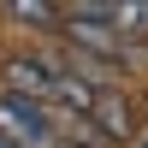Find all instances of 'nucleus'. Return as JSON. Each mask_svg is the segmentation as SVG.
I'll use <instances>...</instances> for the list:
<instances>
[{"instance_id": "nucleus-3", "label": "nucleus", "mask_w": 148, "mask_h": 148, "mask_svg": "<svg viewBox=\"0 0 148 148\" xmlns=\"http://www.w3.org/2000/svg\"><path fill=\"white\" fill-rule=\"evenodd\" d=\"M89 119H95V125H101V130H107V136H119V142H125V136H130V107H125V101H119V95H113V89H101V101H95V113H89Z\"/></svg>"}, {"instance_id": "nucleus-5", "label": "nucleus", "mask_w": 148, "mask_h": 148, "mask_svg": "<svg viewBox=\"0 0 148 148\" xmlns=\"http://www.w3.org/2000/svg\"><path fill=\"white\" fill-rule=\"evenodd\" d=\"M119 36H136V30H148V0H130V6H119Z\"/></svg>"}, {"instance_id": "nucleus-4", "label": "nucleus", "mask_w": 148, "mask_h": 148, "mask_svg": "<svg viewBox=\"0 0 148 148\" xmlns=\"http://www.w3.org/2000/svg\"><path fill=\"white\" fill-rule=\"evenodd\" d=\"M12 18H18V24H30V30H53V24H65L53 0H12Z\"/></svg>"}, {"instance_id": "nucleus-2", "label": "nucleus", "mask_w": 148, "mask_h": 148, "mask_svg": "<svg viewBox=\"0 0 148 148\" xmlns=\"http://www.w3.org/2000/svg\"><path fill=\"white\" fill-rule=\"evenodd\" d=\"M65 36H71L77 47H95V53H107V59H113V53H119V42H125L113 24H95V18H65Z\"/></svg>"}, {"instance_id": "nucleus-1", "label": "nucleus", "mask_w": 148, "mask_h": 148, "mask_svg": "<svg viewBox=\"0 0 148 148\" xmlns=\"http://www.w3.org/2000/svg\"><path fill=\"white\" fill-rule=\"evenodd\" d=\"M59 77H65V65L59 59H6V83L12 95H24V101H53L59 95Z\"/></svg>"}]
</instances>
